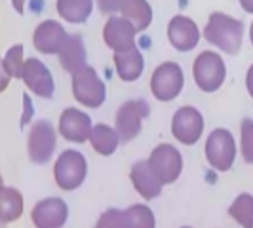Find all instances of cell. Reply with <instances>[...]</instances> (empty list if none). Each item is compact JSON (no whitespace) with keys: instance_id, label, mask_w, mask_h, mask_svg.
I'll use <instances>...</instances> for the list:
<instances>
[{"instance_id":"cell-9","label":"cell","mask_w":253,"mask_h":228,"mask_svg":"<svg viewBox=\"0 0 253 228\" xmlns=\"http://www.w3.org/2000/svg\"><path fill=\"white\" fill-rule=\"evenodd\" d=\"M57 145V133L55 127L48 120H38L33 124L29 137H27V152L29 158L35 164H46L50 162Z\"/></svg>"},{"instance_id":"cell-17","label":"cell","mask_w":253,"mask_h":228,"mask_svg":"<svg viewBox=\"0 0 253 228\" xmlns=\"http://www.w3.org/2000/svg\"><path fill=\"white\" fill-rule=\"evenodd\" d=\"M129 179H131V185L133 189L137 190L141 198L145 200H154L162 194V183L158 181V177L152 173L151 165L147 160H139L131 165L129 169Z\"/></svg>"},{"instance_id":"cell-4","label":"cell","mask_w":253,"mask_h":228,"mask_svg":"<svg viewBox=\"0 0 253 228\" xmlns=\"http://www.w3.org/2000/svg\"><path fill=\"white\" fill-rule=\"evenodd\" d=\"M88 175V162L78 151H65L59 154L53 165V179L61 190H76Z\"/></svg>"},{"instance_id":"cell-24","label":"cell","mask_w":253,"mask_h":228,"mask_svg":"<svg viewBox=\"0 0 253 228\" xmlns=\"http://www.w3.org/2000/svg\"><path fill=\"white\" fill-rule=\"evenodd\" d=\"M122 228H156L154 213L149 205L135 203L122 211Z\"/></svg>"},{"instance_id":"cell-14","label":"cell","mask_w":253,"mask_h":228,"mask_svg":"<svg viewBox=\"0 0 253 228\" xmlns=\"http://www.w3.org/2000/svg\"><path fill=\"white\" fill-rule=\"evenodd\" d=\"M168 40L177 51L194 50L200 42V29L187 15H173L168 23Z\"/></svg>"},{"instance_id":"cell-19","label":"cell","mask_w":253,"mask_h":228,"mask_svg":"<svg viewBox=\"0 0 253 228\" xmlns=\"http://www.w3.org/2000/svg\"><path fill=\"white\" fill-rule=\"evenodd\" d=\"M59 63L67 73H75L82 65H86V46L80 35H69L65 38L61 50L57 51Z\"/></svg>"},{"instance_id":"cell-10","label":"cell","mask_w":253,"mask_h":228,"mask_svg":"<svg viewBox=\"0 0 253 228\" xmlns=\"http://www.w3.org/2000/svg\"><path fill=\"white\" fill-rule=\"evenodd\" d=\"M204 133V118L194 107H181L171 118V135L181 145H196Z\"/></svg>"},{"instance_id":"cell-1","label":"cell","mask_w":253,"mask_h":228,"mask_svg":"<svg viewBox=\"0 0 253 228\" xmlns=\"http://www.w3.org/2000/svg\"><path fill=\"white\" fill-rule=\"evenodd\" d=\"M204 38L217 50L236 55L244 42V23L223 12H213L204 27Z\"/></svg>"},{"instance_id":"cell-22","label":"cell","mask_w":253,"mask_h":228,"mask_svg":"<svg viewBox=\"0 0 253 228\" xmlns=\"http://www.w3.org/2000/svg\"><path fill=\"white\" fill-rule=\"evenodd\" d=\"M23 215V196L12 187H0V221L13 223Z\"/></svg>"},{"instance_id":"cell-3","label":"cell","mask_w":253,"mask_h":228,"mask_svg":"<svg viewBox=\"0 0 253 228\" xmlns=\"http://www.w3.org/2000/svg\"><path fill=\"white\" fill-rule=\"evenodd\" d=\"M192 76H194V84L202 91L213 93L225 84L227 65L219 53L206 50L196 55L192 63Z\"/></svg>"},{"instance_id":"cell-18","label":"cell","mask_w":253,"mask_h":228,"mask_svg":"<svg viewBox=\"0 0 253 228\" xmlns=\"http://www.w3.org/2000/svg\"><path fill=\"white\" fill-rule=\"evenodd\" d=\"M113 63L116 67V75L122 82H135L139 80L145 69V59L137 46L122 51H114Z\"/></svg>"},{"instance_id":"cell-25","label":"cell","mask_w":253,"mask_h":228,"mask_svg":"<svg viewBox=\"0 0 253 228\" xmlns=\"http://www.w3.org/2000/svg\"><path fill=\"white\" fill-rule=\"evenodd\" d=\"M228 215L236 221L242 228H253V196L240 194L228 207Z\"/></svg>"},{"instance_id":"cell-7","label":"cell","mask_w":253,"mask_h":228,"mask_svg":"<svg viewBox=\"0 0 253 228\" xmlns=\"http://www.w3.org/2000/svg\"><path fill=\"white\" fill-rule=\"evenodd\" d=\"M206 160L208 164L211 165L217 171H228L232 164H234V158H236V141L234 135L223 129V127H217L210 133V137L206 141Z\"/></svg>"},{"instance_id":"cell-28","label":"cell","mask_w":253,"mask_h":228,"mask_svg":"<svg viewBox=\"0 0 253 228\" xmlns=\"http://www.w3.org/2000/svg\"><path fill=\"white\" fill-rule=\"evenodd\" d=\"M95 228H122V211L120 209H107L97 219Z\"/></svg>"},{"instance_id":"cell-23","label":"cell","mask_w":253,"mask_h":228,"mask_svg":"<svg viewBox=\"0 0 253 228\" xmlns=\"http://www.w3.org/2000/svg\"><path fill=\"white\" fill-rule=\"evenodd\" d=\"M89 143L93 147V151L101 156H111L118 149V135L114 131V127L107 126V124H97V126L91 127V133H89Z\"/></svg>"},{"instance_id":"cell-20","label":"cell","mask_w":253,"mask_h":228,"mask_svg":"<svg viewBox=\"0 0 253 228\" xmlns=\"http://www.w3.org/2000/svg\"><path fill=\"white\" fill-rule=\"evenodd\" d=\"M95 8V0H55V10L67 23H86Z\"/></svg>"},{"instance_id":"cell-21","label":"cell","mask_w":253,"mask_h":228,"mask_svg":"<svg viewBox=\"0 0 253 228\" xmlns=\"http://www.w3.org/2000/svg\"><path fill=\"white\" fill-rule=\"evenodd\" d=\"M120 15L126 17L137 29V33H143L152 23V6L147 0H127L120 10Z\"/></svg>"},{"instance_id":"cell-34","label":"cell","mask_w":253,"mask_h":228,"mask_svg":"<svg viewBox=\"0 0 253 228\" xmlns=\"http://www.w3.org/2000/svg\"><path fill=\"white\" fill-rule=\"evenodd\" d=\"M250 40H252V46H253V23L250 25Z\"/></svg>"},{"instance_id":"cell-8","label":"cell","mask_w":253,"mask_h":228,"mask_svg":"<svg viewBox=\"0 0 253 228\" xmlns=\"http://www.w3.org/2000/svg\"><path fill=\"white\" fill-rule=\"evenodd\" d=\"M149 165H151L152 173L158 177V181L162 185H171L175 183L183 171V156L181 152L173 147V145H168L162 143L158 145L149 156Z\"/></svg>"},{"instance_id":"cell-16","label":"cell","mask_w":253,"mask_h":228,"mask_svg":"<svg viewBox=\"0 0 253 228\" xmlns=\"http://www.w3.org/2000/svg\"><path fill=\"white\" fill-rule=\"evenodd\" d=\"M67 37L69 35L59 21L46 19V21L38 23L35 33H33V46H35V50L44 53V55H55L61 50Z\"/></svg>"},{"instance_id":"cell-26","label":"cell","mask_w":253,"mask_h":228,"mask_svg":"<svg viewBox=\"0 0 253 228\" xmlns=\"http://www.w3.org/2000/svg\"><path fill=\"white\" fill-rule=\"evenodd\" d=\"M23 44H15L10 50L6 51L2 65L6 69V73L12 78H21L23 75V65H25V53H23Z\"/></svg>"},{"instance_id":"cell-11","label":"cell","mask_w":253,"mask_h":228,"mask_svg":"<svg viewBox=\"0 0 253 228\" xmlns=\"http://www.w3.org/2000/svg\"><path fill=\"white\" fill-rule=\"evenodd\" d=\"M21 80L25 82L29 91H33L38 97H42V99H51L53 97V91H55L53 76H51L50 69L37 57L25 59Z\"/></svg>"},{"instance_id":"cell-13","label":"cell","mask_w":253,"mask_h":228,"mask_svg":"<svg viewBox=\"0 0 253 228\" xmlns=\"http://www.w3.org/2000/svg\"><path fill=\"white\" fill-rule=\"evenodd\" d=\"M91 118L84 111L69 107L65 109L61 116H59V135L63 139L71 141V143H86L89 141V133H91Z\"/></svg>"},{"instance_id":"cell-30","label":"cell","mask_w":253,"mask_h":228,"mask_svg":"<svg viewBox=\"0 0 253 228\" xmlns=\"http://www.w3.org/2000/svg\"><path fill=\"white\" fill-rule=\"evenodd\" d=\"M10 80H12V76L6 73L4 65H2V59H0V93L8 89V86H10Z\"/></svg>"},{"instance_id":"cell-2","label":"cell","mask_w":253,"mask_h":228,"mask_svg":"<svg viewBox=\"0 0 253 228\" xmlns=\"http://www.w3.org/2000/svg\"><path fill=\"white\" fill-rule=\"evenodd\" d=\"M73 97L86 109H99L107 99L105 82L88 63L73 73Z\"/></svg>"},{"instance_id":"cell-33","label":"cell","mask_w":253,"mask_h":228,"mask_svg":"<svg viewBox=\"0 0 253 228\" xmlns=\"http://www.w3.org/2000/svg\"><path fill=\"white\" fill-rule=\"evenodd\" d=\"M12 4L13 8H15V12L19 13V15L25 12V0H12Z\"/></svg>"},{"instance_id":"cell-6","label":"cell","mask_w":253,"mask_h":228,"mask_svg":"<svg viewBox=\"0 0 253 228\" xmlns=\"http://www.w3.org/2000/svg\"><path fill=\"white\" fill-rule=\"evenodd\" d=\"M151 107L143 99H131L120 105L114 118V131L122 143H129L141 133V124L149 118Z\"/></svg>"},{"instance_id":"cell-15","label":"cell","mask_w":253,"mask_h":228,"mask_svg":"<svg viewBox=\"0 0 253 228\" xmlns=\"http://www.w3.org/2000/svg\"><path fill=\"white\" fill-rule=\"evenodd\" d=\"M69 207L61 198H46L33 207L31 221L37 228H61L67 223Z\"/></svg>"},{"instance_id":"cell-36","label":"cell","mask_w":253,"mask_h":228,"mask_svg":"<svg viewBox=\"0 0 253 228\" xmlns=\"http://www.w3.org/2000/svg\"><path fill=\"white\" fill-rule=\"evenodd\" d=\"M183 228H190V227H183Z\"/></svg>"},{"instance_id":"cell-35","label":"cell","mask_w":253,"mask_h":228,"mask_svg":"<svg viewBox=\"0 0 253 228\" xmlns=\"http://www.w3.org/2000/svg\"><path fill=\"white\" fill-rule=\"evenodd\" d=\"M0 187H2V175H0Z\"/></svg>"},{"instance_id":"cell-12","label":"cell","mask_w":253,"mask_h":228,"mask_svg":"<svg viewBox=\"0 0 253 228\" xmlns=\"http://www.w3.org/2000/svg\"><path fill=\"white\" fill-rule=\"evenodd\" d=\"M135 35L137 29L122 17L120 13L109 15L107 23L103 27V42L113 51H122L135 46Z\"/></svg>"},{"instance_id":"cell-5","label":"cell","mask_w":253,"mask_h":228,"mask_svg":"<svg viewBox=\"0 0 253 228\" xmlns=\"http://www.w3.org/2000/svg\"><path fill=\"white\" fill-rule=\"evenodd\" d=\"M185 86V75L181 65L173 61H164L160 63L151 76V91L154 99L158 101H173L177 95L183 91Z\"/></svg>"},{"instance_id":"cell-29","label":"cell","mask_w":253,"mask_h":228,"mask_svg":"<svg viewBox=\"0 0 253 228\" xmlns=\"http://www.w3.org/2000/svg\"><path fill=\"white\" fill-rule=\"evenodd\" d=\"M127 0H95L97 8L101 13H107V15H114V13H120V10L124 8Z\"/></svg>"},{"instance_id":"cell-32","label":"cell","mask_w":253,"mask_h":228,"mask_svg":"<svg viewBox=\"0 0 253 228\" xmlns=\"http://www.w3.org/2000/svg\"><path fill=\"white\" fill-rule=\"evenodd\" d=\"M242 6V10L246 13H252L253 15V0H238Z\"/></svg>"},{"instance_id":"cell-31","label":"cell","mask_w":253,"mask_h":228,"mask_svg":"<svg viewBox=\"0 0 253 228\" xmlns=\"http://www.w3.org/2000/svg\"><path fill=\"white\" fill-rule=\"evenodd\" d=\"M246 88H248L250 97L253 99V65L248 69V73H246Z\"/></svg>"},{"instance_id":"cell-27","label":"cell","mask_w":253,"mask_h":228,"mask_svg":"<svg viewBox=\"0 0 253 228\" xmlns=\"http://www.w3.org/2000/svg\"><path fill=\"white\" fill-rule=\"evenodd\" d=\"M240 151L246 164H253V120L244 118L240 126Z\"/></svg>"}]
</instances>
